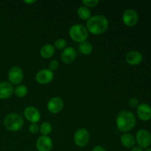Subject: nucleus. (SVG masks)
Masks as SVG:
<instances>
[{
    "label": "nucleus",
    "instance_id": "2",
    "mask_svg": "<svg viewBox=\"0 0 151 151\" xmlns=\"http://www.w3.org/2000/svg\"><path fill=\"white\" fill-rule=\"evenodd\" d=\"M137 119L134 114L129 111H122L118 114L116 125L118 129L123 133H128L135 127Z\"/></svg>",
    "mask_w": 151,
    "mask_h": 151
},
{
    "label": "nucleus",
    "instance_id": "12",
    "mask_svg": "<svg viewBox=\"0 0 151 151\" xmlns=\"http://www.w3.org/2000/svg\"><path fill=\"white\" fill-rule=\"evenodd\" d=\"M137 113L140 120L147 122L151 119V106L147 103H141L137 107Z\"/></svg>",
    "mask_w": 151,
    "mask_h": 151
},
{
    "label": "nucleus",
    "instance_id": "19",
    "mask_svg": "<svg viewBox=\"0 0 151 151\" xmlns=\"http://www.w3.org/2000/svg\"><path fill=\"white\" fill-rule=\"evenodd\" d=\"M77 13L79 18L83 20H88L89 18L91 17V10L88 7H86V6H81L78 8L77 10Z\"/></svg>",
    "mask_w": 151,
    "mask_h": 151
},
{
    "label": "nucleus",
    "instance_id": "29",
    "mask_svg": "<svg viewBox=\"0 0 151 151\" xmlns=\"http://www.w3.org/2000/svg\"><path fill=\"white\" fill-rule=\"evenodd\" d=\"M131 151H143V149L141 148V147H139V146L137 145V146H134V147L131 148Z\"/></svg>",
    "mask_w": 151,
    "mask_h": 151
},
{
    "label": "nucleus",
    "instance_id": "31",
    "mask_svg": "<svg viewBox=\"0 0 151 151\" xmlns=\"http://www.w3.org/2000/svg\"><path fill=\"white\" fill-rule=\"evenodd\" d=\"M144 151H151V147H147Z\"/></svg>",
    "mask_w": 151,
    "mask_h": 151
},
{
    "label": "nucleus",
    "instance_id": "28",
    "mask_svg": "<svg viewBox=\"0 0 151 151\" xmlns=\"http://www.w3.org/2000/svg\"><path fill=\"white\" fill-rule=\"evenodd\" d=\"M91 151H106V150L105 149V147H103V146L96 145L95 147H93Z\"/></svg>",
    "mask_w": 151,
    "mask_h": 151
},
{
    "label": "nucleus",
    "instance_id": "22",
    "mask_svg": "<svg viewBox=\"0 0 151 151\" xmlns=\"http://www.w3.org/2000/svg\"><path fill=\"white\" fill-rule=\"evenodd\" d=\"M28 92L27 87L23 84H19L16 86V88H14L13 93L19 97H24L27 95Z\"/></svg>",
    "mask_w": 151,
    "mask_h": 151
},
{
    "label": "nucleus",
    "instance_id": "5",
    "mask_svg": "<svg viewBox=\"0 0 151 151\" xmlns=\"http://www.w3.org/2000/svg\"><path fill=\"white\" fill-rule=\"evenodd\" d=\"M136 142L139 147L146 149L151 145V134L145 129H140L136 134Z\"/></svg>",
    "mask_w": 151,
    "mask_h": 151
},
{
    "label": "nucleus",
    "instance_id": "14",
    "mask_svg": "<svg viewBox=\"0 0 151 151\" xmlns=\"http://www.w3.org/2000/svg\"><path fill=\"white\" fill-rule=\"evenodd\" d=\"M77 57V52L72 47H66L63 49L60 54L61 60L64 63H71L75 60Z\"/></svg>",
    "mask_w": 151,
    "mask_h": 151
},
{
    "label": "nucleus",
    "instance_id": "25",
    "mask_svg": "<svg viewBox=\"0 0 151 151\" xmlns=\"http://www.w3.org/2000/svg\"><path fill=\"white\" fill-rule=\"evenodd\" d=\"M128 104H129L130 107L132 108V109H137V107L139 105V100L137 98L133 97V98L130 99Z\"/></svg>",
    "mask_w": 151,
    "mask_h": 151
},
{
    "label": "nucleus",
    "instance_id": "15",
    "mask_svg": "<svg viewBox=\"0 0 151 151\" xmlns=\"http://www.w3.org/2000/svg\"><path fill=\"white\" fill-rule=\"evenodd\" d=\"M14 88L10 83L7 81H1L0 82V99L10 98L13 94Z\"/></svg>",
    "mask_w": 151,
    "mask_h": 151
},
{
    "label": "nucleus",
    "instance_id": "7",
    "mask_svg": "<svg viewBox=\"0 0 151 151\" xmlns=\"http://www.w3.org/2000/svg\"><path fill=\"white\" fill-rule=\"evenodd\" d=\"M8 79L12 84H20L24 79V72L22 68L17 66L10 68L8 72Z\"/></svg>",
    "mask_w": 151,
    "mask_h": 151
},
{
    "label": "nucleus",
    "instance_id": "20",
    "mask_svg": "<svg viewBox=\"0 0 151 151\" xmlns=\"http://www.w3.org/2000/svg\"><path fill=\"white\" fill-rule=\"evenodd\" d=\"M79 50L83 55H90L93 51V45L89 41H85L82 43H80Z\"/></svg>",
    "mask_w": 151,
    "mask_h": 151
},
{
    "label": "nucleus",
    "instance_id": "9",
    "mask_svg": "<svg viewBox=\"0 0 151 151\" xmlns=\"http://www.w3.org/2000/svg\"><path fill=\"white\" fill-rule=\"evenodd\" d=\"M47 109L51 114H58L63 108V100L60 97H53L47 103Z\"/></svg>",
    "mask_w": 151,
    "mask_h": 151
},
{
    "label": "nucleus",
    "instance_id": "24",
    "mask_svg": "<svg viewBox=\"0 0 151 151\" xmlns=\"http://www.w3.org/2000/svg\"><path fill=\"white\" fill-rule=\"evenodd\" d=\"M82 3L84 6L87 7H93L97 6L99 4L98 0H83Z\"/></svg>",
    "mask_w": 151,
    "mask_h": 151
},
{
    "label": "nucleus",
    "instance_id": "4",
    "mask_svg": "<svg viewBox=\"0 0 151 151\" xmlns=\"http://www.w3.org/2000/svg\"><path fill=\"white\" fill-rule=\"evenodd\" d=\"M69 36L73 41L78 43H82L86 41L88 36V31L86 27L80 24L72 25L69 30Z\"/></svg>",
    "mask_w": 151,
    "mask_h": 151
},
{
    "label": "nucleus",
    "instance_id": "11",
    "mask_svg": "<svg viewBox=\"0 0 151 151\" xmlns=\"http://www.w3.org/2000/svg\"><path fill=\"white\" fill-rule=\"evenodd\" d=\"M24 117L31 123H37L41 119V113L34 106H28L24 111Z\"/></svg>",
    "mask_w": 151,
    "mask_h": 151
},
{
    "label": "nucleus",
    "instance_id": "3",
    "mask_svg": "<svg viewBox=\"0 0 151 151\" xmlns=\"http://www.w3.org/2000/svg\"><path fill=\"white\" fill-rule=\"evenodd\" d=\"M4 126L11 132L19 131L23 128L24 119L20 114L15 113L9 114L4 118Z\"/></svg>",
    "mask_w": 151,
    "mask_h": 151
},
{
    "label": "nucleus",
    "instance_id": "13",
    "mask_svg": "<svg viewBox=\"0 0 151 151\" xmlns=\"http://www.w3.org/2000/svg\"><path fill=\"white\" fill-rule=\"evenodd\" d=\"M53 142L49 136H41L36 141V148L38 151H50L52 148Z\"/></svg>",
    "mask_w": 151,
    "mask_h": 151
},
{
    "label": "nucleus",
    "instance_id": "23",
    "mask_svg": "<svg viewBox=\"0 0 151 151\" xmlns=\"http://www.w3.org/2000/svg\"><path fill=\"white\" fill-rule=\"evenodd\" d=\"M67 45V41L64 38H58L55 41L54 47L55 48L58 49V50H63L66 47Z\"/></svg>",
    "mask_w": 151,
    "mask_h": 151
},
{
    "label": "nucleus",
    "instance_id": "8",
    "mask_svg": "<svg viewBox=\"0 0 151 151\" xmlns=\"http://www.w3.org/2000/svg\"><path fill=\"white\" fill-rule=\"evenodd\" d=\"M139 16L134 9H127L122 14V22L128 27H133L138 22Z\"/></svg>",
    "mask_w": 151,
    "mask_h": 151
},
{
    "label": "nucleus",
    "instance_id": "26",
    "mask_svg": "<svg viewBox=\"0 0 151 151\" xmlns=\"http://www.w3.org/2000/svg\"><path fill=\"white\" fill-rule=\"evenodd\" d=\"M59 66V62L56 60H52L49 63V69L51 70L52 72L56 70Z\"/></svg>",
    "mask_w": 151,
    "mask_h": 151
},
{
    "label": "nucleus",
    "instance_id": "30",
    "mask_svg": "<svg viewBox=\"0 0 151 151\" xmlns=\"http://www.w3.org/2000/svg\"><path fill=\"white\" fill-rule=\"evenodd\" d=\"M24 3H26V4H32V3H35V2H36V0H24Z\"/></svg>",
    "mask_w": 151,
    "mask_h": 151
},
{
    "label": "nucleus",
    "instance_id": "17",
    "mask_svg": "<svg viewBox=\"0 0 151 151\" xmlns=\"http://www.w3.org/2000/svg\"><path fill=\"white\" fill-rule=\"evenodd\" d=\"M120 141L122 145L127 148H132L136 144L135 137L130 133H124L121 136Z\"/></svg>",
    "mask_w": 151,
    "mask_h": 151
},
{
    "label": "nucleus",
    "instance_id": "10",
    "mask_svg": "<svg viewBox=\"0 0 151 151\" xmlns=\"http://www.w3.org/2000/svg\"><path fill=\"white\" fill-rule=\"evenodd\" d=\"M54 78V73L49 69H43L35 75V81L39 84H47Z\"/></svg>",
    "mask_w": 151,
    "mask_h": 151
},
{
    "label": "nucleus",
    "instance_id": "6",
    "mask_svg": "<svg viewBox=\"0 0 151 151\" xmlns=\"http://www.w3.org/2000/svg\"><path fill=\"white\" fill-rule=\"evenodd\" d=\"M89 133L86 128H79L74 134V142L79 147H83L86 146L89 142Z\"/></svg>",
    "mask_w": 151,
    "mask_h": 151
},
{
    "label": "nucleus",
    "instance_id": "1",
    "mask_svg": "<svg viewBox=\"0 0 151 151\" xmlns=\"http://www.w3.org/2000/svg\"><path fill=\"white\" fill-rule=\"evenodd\" d=\"M109 20L103 15H94L91 16L86 22V28L94 35H100L109 28Z\"/></svg>",
    "mask_w": 151,
    "mask_h": 151
},
{
    "label": "nucleus",
    "instance_id": "18",
    "mask_svg": "<svg viewBox=\"0 0 151 151\" xmlns=\"http://www.w3.org/2000/svg\"><path fill=\"white\" fill-rule=\"evenodd\" d=\"M55 52V48L54 45L51 44H44L40 50V55L44 58H50L52 57Z\"/></svg>",
    "mask_w": 151,
    "mask_h": 151
},
{
    "label": "nucleus",
    "instance_id": "16",
    "mask_svg": "<svg viewBox=\"0 0 151 151\" xmlns=\"http://www.w3.org/2000/svg\"><path fill=\"white\" fill-rule=\"evenodd\" d=\"M142 59L143 56L142 53L139 51H136V50L128 52L125 56V60H126L127 63L132 66L139 64L142 61Z\"/></svg>",
    "mask_w": 151,
    "mask_h": 151
},
{
    "label": "nucleus",
    "instance_id": "21",
    "mask_svg": "<svg viewBox=\"0 0 151 151\" xmlns=\"http://www.w3.org/2000/svg\"><path fill=\"white\" fill-rule=\"evenodd\" d=\"M52 131V126L49 122H44L41 124L39 127V131L42 136L50 135Z\"/></svg>",
    "mask_w": 151,
    "mask_h": 151
},
{
    "label": "nucleus",
    "instance_id": "27",
    "mask_svg": "<svg viewBox=\"0 0 151 151\" xmlns=\"http://www.w3.org/2000/svg\"><path fill=\"white\" fill-rule=\"evenodd\" d=\"M29 131L31 134H37L39 131V126L37 123H31L29 126Z\"/></svg>",
    "mask_w": 151,
    "mask_h": 151
}]
</instances>
